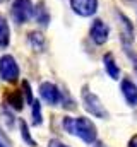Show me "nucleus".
<instances>
[{
    "mask_svg": "<svg viewBox=\"0 0 137 147\" xmlns=\"http://www.w3.org/2000/svg\"><path fill=\"white\" fill-rule=\"evenodd\" d=\"M72 135L79 137L82 142L86 144H93L96 139H98V130H96V125L86 118V116H79V118H74V127H72Z\"/></svg>",
    "mask_w": 137,
    "mask_h": 147,
    "instance_id": "f257e3e1",
    "label": "nucleus"
},
{
    "mask_svg": "<svg viewBox=\"0 0 137 147\" xmlns=\"http://www.w3.org/2000/svg\"><path fill=\"white\" fill-rule=\"evenodd\" d=\"M81 98H82V105H84V108H86L87 113H91L93 116L101 118V120H106V118H108V111L104 110L101 99H100L94 92H91L87 86L82 87V91H81Z\"/></svg>",
    "mask_w": 137,
    "mask_h": 147,
    "instance_id": "f03ea898",
    "label": "nucleus"
},
{
    "mask_svg": "<svg viewBox=\"0 0 137 147\" xmlns=\"http://www.w3.org/2000/svg\"><path fill=\"white\" fill-rule=\"evenodd\" d=\"M21 77V69H19V63L17 60L5 53L0 57V79L7 84H16Z\"/></svg>",
    "mask_w": 137,
    "mask_h": 147,
    "instance_id": "7ed1b4c3",
    "label": "nucleus"
},
{
    "mask_svg": "<svg viewBox=\"0 0 137 147\" xmlns=\"http://www.w3.org/2000/svg\"><path fill=\"white\" fill-rule=\"evenodd\" d=\"M34 3L33 0H14L10 7V17L16 24H26L33 19Z\"/></svg>",
    "mask_w": 137,
    "mask_h": 147,
    "instance_id": "20e7f679",
    "label": "nucleus"
},
{
    "mask_svg": "<svg viewBox=\"0 0 137 147\" xmlns=\"http://www.w3.org/2000/svg\"><path fill=\"white\" fill-rule=\"evenodd\" d=\"M39 96L50 106H58L62 103V91L53 82H41L39 84Z\"/></svg>",
    "mask_w": 137,
    "mask_h": 147,
    "instance_id": "39448f33",
    "label": "nucleus"
},
{
    "mask_svg": "<svg viewBox=\"0 0 137 147\" xmlns=\"http://www.w3.org/2000/svg\"><path fill=\"white\" fill-rule=\"evenodd\" d=\"M74 14L81 17H91L98 10V0H68Z\"/></svg>",
    "mask_w": 137,
    "mask_h": 147,
    "instance_id": "423d86ee",
    "label": "nucleus"
},
{
    "mask_svg": "<svg viewBox=\"0 0 137 147\" xmlns=\"http://www.w3.org/2000/svg\"><path fill=\"white\" fill-rule=\"evenodd\" d=\"M89 36L93 39L94 45H104L110 38V28L106 26V22L101 21V19H94L91 28H89Z\"/></svg>",
    "mask_w": 137,
    "mask_h": 147,
    "instance_id": "0eeeda50",
    "label": "nucleus"
},
{
    "mask_svg": "<svg viewBox=\"0 0 137 147\" xmlns=\"http://www.w3.org/2000/svg\"><path fill=\"white\" fill-rule=\"evenodd\" d=\"M120 89H122V96L127 101V105L137 106V86L129 77H123V80L120 82Z\"/></svg>",
    "mask_w": 137,
    "mask_h": 147,
    "instance_id": "6e6552de",
    "label": "nucleus"
},
{
    "mask_svg": "<svg viewBox=\"0 0 137 147\" xmlns=\"http://www.w3.org/2000/svg\"><path fill=\"white\" fill-rule=\"evenodd\" d=\"M118 16V21H120V36H122V43L129 45L134 41V24L129 21L127 16H123L122 12L117 14Z\"/></svg>",
    "mask_w": 137,
    "mask_h": 147,
    "instance_id": "1a4fd4ad",
    "label": "nucleus"
},
{
    "mask_svg": "<svg viewBox=\"0 0 137 147\" xmlns=\"http://www.w3.org/2000/svg\"><path fill=\"white\" fill-rule=\"evenodd\" d=\"M34 21L41 26V28H48L50 26V21H52V16H50V10L46 7V3L43 0H39L36 5H34V12H33Z\"/></svg>",
    "mask_w": 137,
    "mask_h": 147,
    "instance_id": "9d476101",
    "label": "nucleus"
},
{
    "mask_svg": "<svg viewBox=\"0 0 137 147\" xmlns=\"http://www.w3.org/2000/svg\"><path fill=\"white\" fill-rule=\"evenodd\" d=\"M103 65H104L106 74H108L113 80H118V79H120V67L117 65L115 57H113L111 53H104V55H103Z\"/></svg>",
    "mask_w": 137,
    "mask_h": 147,
    "instance_id": "9b49d317",
    "label": "nucleus"
},
{
    "mask_svg": "<svg viewBox=\"0 0 137 147\" xmlns=\"http://www.w3.org/2000/svg\"><path fill=\"white\" fill-rule=\"evenodd\" d=\"M5 101L9 103V106L12 108V110L16 111H21L24 108V96H22V91H9L7 94H5Z\"/></svg>",
    "mask_w": 137,
    "mask_h": 147,
    "instance_id": "f8f14e48",
    "label": "nucleus"
},
{
    "mask_svg": "<svg viewBox=\"0 0 137 147\" xmlns=\"http://www.w3.org/2000/svg\"><path fill=\"white\" fill-rule=\"evenodd\" d=\"M10 45V26L3 14H0V50H5Z\"/></svg>",
    "mask_w": 137,
    "mask_h": 147,
    "instance_id": "ddd939ff",
    "label": "nucleus"
},
{
    "mask_svg": "<svg viewBox=\"0 0 137 147\" xmlns=\"http://www.w3.org/2000/svg\"><path fill=\"white\" fill-rule=\"evenodd\" d=\"M28 43H29V46L33 48L34 51H43L45 45H46V39H45L41 31H31L28 34Z\"/></svg>",
    "mask_w": 137,
    "mask_h": 147,
    "instance_id": "4468645a",
    "label": "nucleus"
},
{
    "mask_svg": "<svg viewBox=\"0 0 137 147\" xmlns=\"http://www.w3.org/2000/svg\"><path fill=\"white\" fill-rule=\"evenodd\" d=\"M19 130H21V139H22V142H24L26 146H29V147H36L38 146L36 140L31 137L29 127H28V123H26L24 120H19Z\"/></svg>",
    "mask_w": 137,
    "mask_h": 147,
    "instance_id": "2eb2a0df",
    "label": "nucleus"
},
{
    "mask_svg": "<svg viewBox=\"0 0 137 147\" xmlns=\"http://www.w3.org/2000/svg\"><path fill=\"white\" fill-rule=\"evenodd\" d=\"M14 123H16V118L7 108H3L0 113V127L5 128V130H12L14 128Z\"/></svg>",
    "mask_w": 137,
    "mask_h": 147,
    "instance_id": "dca6fc26",
    "label": "nucleus"
},
{
    "mask_svg": "<svg viewBox=\"0 0 137 147\" xmlns=\"http://www.w3.org/2000/svg\"><path fill=\"white\" fill-rule=\"evenodd\" d=\"M31 116H33V125L39 127L43 123V113H41V103L38 99H33L31 103Z\"/></svg>",
    "mask_w": 137,
    "mask_h": 147,
    "instance_id": "f3484780",
    "label": "nucleus"
},
{
    "mask_svg": "<svg viewBox=\"0 0 137 147\" xmlns=\"http://www.w3.org/2000/svg\"><path fill=\"white\" fill-rule=\"evenodd\" d=\"M21 91H22V96H24V101L31 105V103H33V99H34V98H33V91H31V84H29L28 80H22V89H21Z\"/></svg>",
    "mask_w": 137,
    "mask_h": 147,
    "instance_id": "a211bd4d",
    "label": "nucleus"
},
{
    "mask_svg": "<svg viewBox=\"0 0 137 147\" xmlns=\"http://www.w3.org/2000/svg\"><path fill=\"white\" fill-rule=\"evenodd\" d=\"M0 147H12L10 146V140H9L7 135L2 132V128H0Z\"/></svg>",
    "mask_w": 137,
    "mask_h": 147,
    "instance_id": "6ab92c4d",
    "label": "nucleus"
},
{
    "mask_svg": "<svg viewBox=\"0 0 137 147\" xmlns=\"http://www.w3.org/2000/svg\"><path fill=\"white\" fill-rule=\"evenodd\" d=\"M48 147H68V146H65L62 140H58V139H52L50 142H48Z\"/></svg>",
    "mask_w": 137,
    "mask_h": 147,
    "instance_id": "aec40b11",
    "label": "nucleus"
},
{
    "mask_svg": "<svg viewBox=\"0 0 137 147\" xmlns=\"http://www.w3.org/2000/svg\"><path fill=\"white\" fill-rule=\"evenodd\" d=\"M129 147H137V134L130 139V140H129Z\"/></svg>",
    "mask_w": 137,
    "mask_h": 147,
    "instance_id": "412c9836",
    "label": "nucleus"
},
{
    "mask_svg": "<svg viewBox=\"0 0 137 147\" xmlns=\"http://www.w3.org/2000/svg\"><path fill=\"white\" fill-rule=\"evenodd\" d=\"M91 147H106L103 142H100V140H94L93 144H91Z\"/></svg>",
    "mask_w": 137,
    "mask_h": 147,
    "instance_id": "4be33fe9",
    "label": "nucleus"
},
{
    "mask_svg": "<svg viewBox=\"0 0 137 147\" xmlns=\"http://www.w3.org/2000/svg\"><path fill=\"white\" fill-rule=\"evenodd\" d=\"M5 2H9V0H0V3H5Z\"/></svg>",
    "mask_w": 137,
    "mask_h": 147,
    "instance_id": "5701e85b",
    "label": "nucleus"
}]
</instances>
